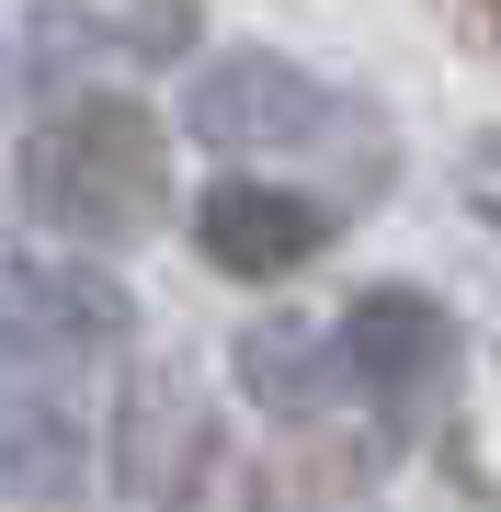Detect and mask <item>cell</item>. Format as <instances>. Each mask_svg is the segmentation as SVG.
Returning a JSON list of instances; mask_svg holds the SVG:
<instances>
[{
  "label": "cell",
  "instance_id": "obj_7",
  "mask_svg": "<svg viewBox=\"0 0 501 512\" xmlns=\"http://www.w3.org/2000/svg\"><path fill=\"white\" fill-rule=\"evenodd\" d=\"M445 23H456L467 46H501V0H445Z\"/></svg>",
  "mask_w": 501,
  "mask_h": 512
},
{
  "label": "cell",
  "instance_id": "obj_8",
  "mask_svg": "<svg viewBox=\"0 0 501 512\" xmlns=\"http://www.w3.org/2000/svg\"><path fill=\"white\" fill-rule=\"evenodd\" d=\"M467 205L501 228V148H479V160H467Z\"/></svg>",
  "mask_w": 501,
  "mask_h": 512
},
{
  "label": "cell",
  "instance_id": "obj_2",
  "mask_svg": "<svg viewBox=\"0 0 501 512\" xmlns=\"http://www.w3.org/2000/svg\"><path fill=\"white\" fill-rule=\"evenodd\" d=\"M319 114H331V92L274 46H228L183 80V126L205 148H285V137H319Z\"/></svg>",
  "mask_w": 501,
  "mask_h": 512
},
{
  "label": "cell",
  "instance_id": "obj_3",
  "mask_svg": "<svg viewBox=\"0 0 501 512\" xmlns=\"http://www.w3.org/2000/svg\"><path fill=\"white\" fill-rule=\"evenodd\" d=\"M194 251L217 262V274L262 285V274H297L308 251H331V217H319L308 194H285V183H217L194 205Z\"/></svg>",
  "mask_w": 501,
  "mask_h": 512
},
{
  "label": "cell",
  "instance_id": "obj_5",
  "mask_svg": "<svg viewBox=\"0 0 501 512\" xmlns=\"http://www.w3.org/2000/svg\"><path fill=\"white\" fill-rule=\"evenodd\" d=\"M114 319H126V296L103 274H57V262H12V342L35 330V342H114Z\"/></svg>",
  "mask_w": 501,
  "mask_h": 512
},
{
  "label": "cell",
  "instance_id": "obj_1",
  "mask_svg": "<svg viewBox=\"0 0 501 512\" xmlns=\"http://www.w3.org/2000/svg\"><path fill=\"white\" fill-rule=\"evenodd\" d=\"M23 205L57 239H137L171 205V148L137 103H69L23 137Z\"/></svg>",
  "mask_w": 501,
  "mask_h": 512
},
{
  "label": "cell",
  "instance_id": "obj_6",
  "mask_svg": "<svg viewBox=\"0 0 501 512\" xmlns=\"http://www.w3.org/2000/svg\"><path fill=\"white\" fill-rule=\"evenodd\" d=\"M240 376H251L274 410H319V387H331V353H319V342H297V330H251Z\"/></svg>",
  "mask_w": 501,
  "mask_h": 512
},
{
  "label": "cell",
  "instance_id": "obj_4",
  "mask_svg": "<svg viewBox=\"0 0 501 512\" xmlns=\"http://www.w3.org/2000/svg\"><path fill=\"white\" fill-rule=\"evenodd\" d=\"M445 353H456L445 308H433V296H410V285L353 296V319H342V376H353V387H376V399H410V387H433V376H445Z\"/></svg>",
  "mask_w": 501,
  "mask_h": 512
}]
</instances>
